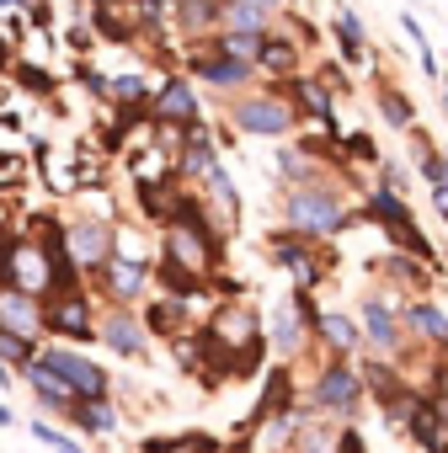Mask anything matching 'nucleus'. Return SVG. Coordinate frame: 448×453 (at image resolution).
Returning <instances> with one entry per match:
<instances>
[{"instance_id":"f03ea898","label":"nucleus","mask_w":448,"mask_h":453,"mask_svg":"<svg viewBox=\"0 0 448 453\" xmlns=\"http://www.w3.org/2000/svg\"><path fill=\"white\" fill-rule=\"evenodd\" d=\"M230 118H236L241 134H257V139H283L299 123V112H294V102L283 91H251V96H241L230 107Z\"/></svg>"},{"instance_id":"393cba45","label":"nucleus","mask_w":448,"mask_h":453,"mask_svg":"<svg viewBox=\"0 0 448 453\" xmlns=\"http://www.w3.org/2000/svg\"><path fill=\"white\" fill-rule=\"evenodd\" d=\"M176 22H182V33H192V38H203L213 22H219V6H213V0H176Z\"/></svg>"},{"instance_id":"b1692460","label":"nucleus","mask_w":448,"mask_h":453,"mask_svg":"<svg viewBox=\"0 0 448 453\" xmlns=\"http://www.w3.org/2000/svg\"><path fill=\"white\" fill-rule=\"evenodd\" d=\"M203 187H208V203H219V213H224V224H236L241 219V197H236V181L224 176L219 165L203 176Z\"/></svg>"},{"instance_id":"5701e85b","label":"nucleus","mask_w":448,"mask_h":453,"mask_svg":"<svg viewBox=\"0 0 448 453\" xmlns=\"http://www.w3.org/2000/svg\"><path fill=\"white\" fill-rule=\"evenodd\" d=\"M257 49H262V33H213V54L236 59V65L257 70Z\"/></svg>"},{"instance_id":"f704fd0d","label":"nucleus","mask_w":448,"mask_h":453,"mask_svg":"<svg viewBox=\"0 0 448 453\" xmlns=\"http://www.w3.org/2000/svg\"><path fill=\"white\" fill-rule=\"evenodd\" d=\"M12 65H17V49H12V43H0V70H12Z\"/></svg>"},{"instance_id":"0eeeda50","label":"nucleus","mask_w":448,"mask_h":453,"mask_svg":"<svg viewBox=\"0 0 448 453\" xmlns=\"http://www.w3.org/2000/svg\"><path fill=\"white\" fill-rule=\"evenodd\" d=\"M358 400H363V379H358V368H352L347 357H331V363L321 368V379H315V405L331 411V416H352Z\"/></svg>"},{"instance_id":"39448f33","label":"nucleus","mask_w":448,"mask_h":453,"mask_svg":"<svg viewBox=\"0 0 448 453\" xmlns=\"http://www.w3.org/2000/svg\"><path fill=\"white\" fill-rule=\"evenodd\" d=\"M166 262H176L182 273H192L197 283H208L213 262H219V235L208 230H187V224H166Z\"/></svg>"},{"instance_id":"f257e3e1","label":"nucleus","mask_w":448,"mask_h":453,"mask_svg":"<svg viewBox=\"0 0 448 453\" xmlns=\"http://www.w3.org/2000/svg\"><path fill=\"white\" fill-rule=\"evenodd\" d=\"M283 213H289V230H299V235H310V241H331V235H342L347 224H352V213H347V197H342V192H336L326 176L289 187V197H283Z\"/></svg>"},{"instance_id":"58836bf2","label":"nucleus","mask_w":448,"mask_h":453,"mask_svg":"<svg viewBox=\"0 0 448 453\" xmlns=\"http://www.w3.org/2000/svg\"><path fill=\"white\" fill-rule=\"evenodd\" d=\"M97 6H118V0H97Z\"/></svg>"},{"instance_id":"4468645a","label":"nucleus","mask_w":448,"mask_h":453,"mask_svg":"<svg viewBox=\"0 0 448 453\" xmlns=\"http://www.w3.org/2000/svg\"><path fill=\"white\" fill-rule=\"evenodd\" d=\"M22 379H27V389H33V400H38L43 411H59V416H65V411L75 405V395H70V384H65L59 373H49V368H43L38 357H33V363L22 368Z\"/></svg>"},{"instance_id":"473e14b6","label":"nucleus","mask_w":448,"mask_h":453,"mask_svg":"<svg viewBox=\"0 0 448 453\" xmlns=\"http://www.w3.org/2000/svg\"><path fill=\"white\" fill-rule=\"evenodd\" d=\"M400 27L411 33V43H416V54H432V43H427V33H421V22H416V17H400Z\"/></svg>"},{"instance_id":"e433bc0d","label":"nucleus","mask_w":448,"mask_h":453,"mask_svg":"<svg viewBox=\"0 0 448 453\" xmlns=\"http://www.w3.org/2000/svg\"><path fill=\"white\" fill-rule=\"evenodd\" d=\"M257 6H262L267 17H278V12H283V0H257Z\"/></svg>"},{"instance_id":"1a4fd4ad","label":"nucleus","mask_w":448,"mask_h":453,"mask_svg":"<svg viewBox=\"0 0 448 453\" xmlns=\"http://www.w3.org/2000/svg\"><path fill=\"white\" fill-rule=\"evenodd\" d=\"M97 336H102V342H107L118 357H144V342H150L144 320H139V315H128V304H112V310L102 315Z\"/></svg>"},{"instance_id":"423d86ee","label":"nucleus","mask_w":448,"mask_h":453,"mask_svg":"<svg viewBox=\"0 0 448 453\" xmlns=\"http://www.w3.org/2000/svg\"><path fill=\"white\" fill-rule=\"evenodd\" d=\"M38 363H43L49 373H59L75 400H102V395H107V368H97V363L81 357L75 347H43Z\"/></svg>"},{"instance_id":"9b49d317","label":"nucleus","mask_w":448,"mask_h":453,"mask_svg":"<svg viewBox=\"0 0 448 453\" xmlns=\"http://www.w3.org/2000/svg\"><path fill=\"white\" fill-rule=\"evenodd\" d=\"M102 283H107V294H112L118 304H128V299H139V294L150 288V262H144V257L112 251V262L102 267Z\"/></svg>"},{"instance_id":"f3484780","label":"nucleus","mask_w":448,"mask_h":453,"mask_svg":"<svg viewBox=\"0 0 448 453\" xmlns=\"http://www.w3.org/2000/svg\"><path fill=\"white\" fill-rule=\"evenodd\" d=\"M331 38H336V49H342V59L347 65H363V54H368V33H363V22H358V12H336V22H331Z\"/></svg>"},{"instance_id":"ddd939ff","label":"nucleus","mask_w":448,"mask_h":453,"mask_svg":"<svg viewBox=\"0 0 448 453\" xmlns=\"http://www.w3.org/2000/svg\"><path fill=\"white\" fill-rule=\"evenodd\" d=\"M289 96H294V112H305V118H315L336 134V112H331L336 96L321 86V75H289Z\"/></svg>"},{"instance_id":"c9c22d12","label":"nucleus","mask_w":448,"mask_h":453,"mask_svg":"<svg viewBox=\"0 0 448 453\" xmlns=\"http://www.w3.org/2000/svg\"><path fill=\"white\" fill-rule=\"evenodd\" d=\"M17 6H33V0H0V17H12Z\"/></svg>"},{"instance_id":"4be33fe9","label":"nucleus","mask_w":448,"mask_h":453,"mask_svg":"<svg viewBox=\"0 0 448 453\" xmlns=\"http://www.w3.org/2000/svg\"><path fill=\"white\" fill-rule=\"evenodd\" d=\"M139 453H219V437L208 432H182V437H150Z\"/></svg>"},{"instance_id":"a211bd4d","label":"nucleus","mask_w":448,"mask_h":453,"mask_svg":"<svg viewBox=\"0 0 448 453\" xmlns=\"http://www.w3.org/2000/svg\"><path fill=\"white\" fill-rule=\"evenodd\" d=\"M315 331H321V342H326L336 357H347V352L363 342V336H358V326H352L342 310H321V315H315Z\"/></svg>"},{"instance_id":"2eb2a0df","label":"nucleus","mask_w":448,"mask_h":453,"mask_svg":"<svg viewBox=\"0 0 448 453\" xmlns=\"http://www.w3.org/2000/svg\"><path fill=\"white\" fill-rule=\"evenodd\" d=\"M363 336L379 352H400V315L384 299H363Z\"/></svg>"},{"instance_id":"bb28decb","label":"nucleus","mask_w":448,"mask_h":453,"mask_svg":"<svg viewBox=\"0 0 448 453\" xmlns=\"http://www.w3.org/2000/svg\"><path fill=\"white\" fill-rule=\"evenodd\" d=\"M305 331H310V326H305V320L294 315V304H289V310H278V320H273V347L289 357V352L305 347Z\"/></svg>"},{"instance_id":"aec40b11","label":"nucleus","mask_w":448,"mask_h":453,"mask_svg":"<svg viewBox=\"0 0 448 453\" xmlns=\"http://www.w3.org/2000/svg\"><path fill=\"white\" fill-rule=\"evenodd\" d=\"M182 315H187L182 299H160V304L144 310V331L160 336V342H176V336H182Z\"/></svg>"},{"instance_id":"a878e982","label":"nucleus","mask_w":448,"mask_h":453,"mask_svg":"<svg viewBox=\"0 0 448 453\" xmlns=\"http://www.w3.org/2000/svg\"><path fill=\"white\" fill-rule=\"evenodd\" d=\"M379 112H384V123L390 128H416V112H411V96L406 91H395V86H379Z\"/></svg>"},{"instance_id":"7c9ffc66","label":"nucleus","mask_w":448,"mask_h":453,"mask_svg":"<svg viewBox=\"0 0 448 453\" xmlns=\"http://www.w3.org/2000/svg\"><path fill=\"white\" fill-rule=\"evenodd\" d=\"M12 70H17V81H22V91H38V96H43V91H54V75H49V70H38V65H27V59H17Z\"/></svg>"},{"instance_id":"c756f323","label":"nucleus","mask_w":448,"mask_h":453,"mask_svg":"<svg viewBox=\"0 0 448 453\" xmlns=\"http://www.w3.org/2000/svg\"><path fill=\"white\" fill-rule=\"evenodd\" d=\"M33 437H38V442H43V448H54V453H86V448H81V442H75V437H65V432H59V426H49V421H43V416H38V421H33Z\"/></svg>"},{"instance_id":"cd10ccee","label":"nucleus","mask_w":448,"mask_h":453,"mask_svg":"<svg viewBox=\"0 0 448 453\" xmlns=\"http://www.w3.org/2000/svg\"><path fill=\"white\" fill-rule=\"evenodd\" d=\"M33 357H38V342H27L17 331H0V363H6V368H27Z\"/></svg>"},{"instance_id":"412c9836","label":"nucleus","mask_w":448,"mask_h":453,"mask_svg":"<svg viewBox=\"0 0 448 453\" xmlns=\"http://www.w3.org/2000/svg\"><path fill=\"white\" fill-rule=\"evenodd\" d=\"M65 416H70L81 432H112V426H118V411H112V400H107V395H102V400H75Z\"/></svg>"},{"instance_id":"6e6552de","label":"nucleus","mask_w":448,"mask_h":453,"mask_svg":"<svg viewBox=\"0 0 448 453\" xmlns=\"http://www.w3.org/2000/svg\"><path fill=\"white\" fill-rule=\"evenodd\" d=\"M150 123H160V128H187V123H197V91H192L182 75L160 81V86L150 91Z\"/></svg>"},{"instance_id":"6ab92c4d","label":"nucleus","mask_w":448,"mask_h":453,"mask_svg":"<svg viewBox=\"0 0 448 453\" xmlns=\"http://www.w3.org/2000/svg\"><path fill=\"white\" fill-rule=\"evenodd\" d=\"M406 331L421 336V342H437V347H443V342H448V315H443L432 299H416V304L406 310Z\"/></svg>"},{"instance_id":"dca6fc26","label":"nucleus","mask_w":448,"mask_h":453,"mask_svg":"<svg viewBox=\"0 0 448 453\" xmlns=\"http://www.w3.org/2000/svg\"><path fill=\"white\" fill-rule=\"evenodd\" d=\"M299 43L294 38H283V33H262V49H257V70H267V75H299Z\"/></svg>"},{"instance_id":"4c0bfd02","label":"nucleus","mask_w":448,"mask_h":453,"mask_svg":"<svg viewBox=\"0 0 448 453\" xmlns=\"http://www.w3.org/2000/svg\"><path fill=\"white\" fill-rule=\"evenodd\" d=\"M443 112H448V81H443Z\"/></svg>"},{"instance_id":"72a5a7b5","label":"nucleus","mask_w":448,"mask_h":453,"mask_svg":"<svg viewBox=\"0 0 448 453\" xmlns=\"http://www.w3.org/2000/svg\"><path fill=\"white\" fill-rule=\"evenodd\" d=\"M331 453H368V448H363V437H358V432L347 426V432L336 437V448H331Z\"/></svg>"},{"instance_id":"ea45409f","label":"nucleus","mask_w":448,"mask_h":453,"mask_svg":"<svg viewBox=\"0 0 448 453\" xmlns=\"http://www.w3.org/2000/svg\"><path fill=\"white\" fill-rule=\"evenodd\" d=\"M213 6H219V0H213Z\"/></svg>"},{"instance_id":"f8f14e48","label":"nucleus","mask_w":448,"mask_h":453,"mask_svg":"<svg viewBox=\"0 0 448 453\" xmlns=\"http://www.w3.org/2000/svg\"><path fill=\"white\" fill-rule=\"evenodd\" d=\"M187 70H192L203 86H219V91H236V86H246V81H251V65H236V59L213 54V49H197V54L187 59Z\"/></svg>"},{"instance_id":"9d476101","label":"nucleus","mask_w":448,"mask_h":453,"mask_svg":"<svg viewBox=\"0 0 448 453\" xmlns=\"http://www.w3.org/2000/svg\"><path fill=\"white\" fill-rule=\"evenodd\" d=\"M0 331H17L27 342L43 336V299L22 294V288H0Z\"/></svg>"},{"instance_id":"2f4dec72","label":"nucleus","mask_w":448,"mask_h":453,"mask_svg":"<svg viewBox=\"0 0 448 453\" xmlns=\"http://www.w3.org/2000/svg\"><path fill=\"white\" fill-rule=\"evenodd\" d=\"M342 155H347V160H379V144H374L368 134H347L342 150H336V160H342Z\"/></svg>"},{"instance_id":"20e7f679","label":"nucleus","mask_w":448,"mask_h":453,"mask_svg":"<svg viewBox=\"0 0 448 453\" xmlns=\"http://www.w3.org/2000/svg\"><path fill=\"white\" fill-rule=\"evenodd\" d=\"M43 331L65 336V342H97V320H91V299H86V288L43 294Z\"/></svg>"},{"instance_id":"c85d7f7f","label":"nucleus","mask_w":448,"mask_h":453,"mask_svg":"<svg viewBox=\"0 0 448 453\" xmlns=\"http://www.w3.org/2000/svg\"><path fill=\"white\" fill-rule=\"evenodd\" d=\"M384 273H395L400 283H421V278H432L427 262H416V257H406V251H390V257H384Z\"/></svg>"},{"instance_id":"7ed1b4c3","label":"nucleus","mask_w":448,"mask_h":453,"mask_svg":"<svg viewBox=\"0 0 448 453\" xmlns=\"http://www.w3.org/2000/svg\"><path fill=\"white\" fill-rule=\"evenodd\" d=\"M65 251H70L75 273H102L118 251V230L107 219H75V224H65Z\"/></svg>"}]
</instances>
